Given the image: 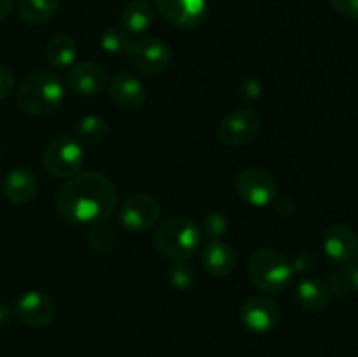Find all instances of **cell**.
Here are the masks:
<instances>
[{
  "mask_svg": "<svg viewBox=\"0 0 358 357\" xmlns=\"http://www.w3.org/2000/svg\"><path fill=\"white\" fill-rule=\"evenodd\" d=\"M161 206L154 196L136 192L128 196L119 209V223L133 233L150 230L159 220Z\"/></svg>",
  "mask_w": 358,
  "mask_h": 357,
  "instance_id": "obj_9",
  "label": "cell"
},
{
  "mask_svg": "<svg viewBox=\"0 0 358 357\" xmlns=\"http://www.w3.org/2000/svg\"><path fill=\"white\" fill-rule=\"evenodd\" d=\"M2 191L10 203L23 205V203L31 202L37 195V177L28 168H14L3 178Z\"/></svg>",
  "mask_w": 358,
  "mask_h": 357,
  "instance_id": "obj_17",
  "label": "cell"
},
{
  "mask_svg": "<svg viewBox=\"0 0 358 357\" xmlns=\"http://www.w3.org/2000/svg\"><path fill=\"white\" fill-rule=\"evenodd\" d=\"M14 88V74L9 66L0 63V100L7 98Z\"/></svg>",
  "mask_w": 358,
  "mask_h": 357,
  "instance_id": "obj_31",
  "label": "cell"
},
{
  "mask_svg": "<svg viewBox=\"0 0 358 357\" xmlns=\"http://www.w3.org/2000/svg\"><path fill=\"white\" fill-rule=\"evenodd\" d=\"M241 322L248 331L255 335H266L273 331L280 321L278 304L268 296H252L243 303L240 310Z\"/></svg>",
  "mask_w": 358,
  "mask_h": 357,
  "instance_id": "obj_11",
  "label": "cell"
},
{
  "mask_svg": "<svg viewBox=\"0 0 358 357\" xmlns=\"http://www.w3.org/2000/svg\"><path fill=\"white\" fill-rule=\"evenodd\" d=\"M117 189L114 182L100 172H83L73 175L59 189L56 210L70 224L105 223L117 209Z\"/></svg>",
  "mask_w": 358,
  "mask_h": 357,
  "instance_id": "obj_1",
  "label": "cell"
},
{
  "mask_svg": "<svg viewBox=\"0 0 358 357\" xmlns=\"http://www.w3.org/2000/svg\"><path fill=\"white\" fill-rule=\"evenodd\" d=\"M152 4L168 23L184 30L201 27L208 16L206 0H152Z\"/></svg>",
  "mask_w": 358,
  "mask_h": 357,
  "instance_id": "obj_10",
  "label": "cell"
},
{
  "mask_svg": "<svg viewBox=\"0 0 358 357\" xmlns=\"http://www.w3.org/2000/svg\"><path fill=\"white\" fill-rule=\"evenodd\" d=\"M238 91H240V97L243 98V100L254 102L262 94V86L257 79H254V77H247V79L241 80L240 90Z\"/></svg>",
  "mask_w": 358,
  "mask_h": 357,
  "instance_id": "obj_28",
  "label": "cell"
},
{
  "mask_svg": "<svg viewBox=\"0 0 358 357\" xmlns=\"http://www.w3.org/2000/svg\"><path fill=\"white\" fill-rule=\"evenodd\" d=\"M236 252L224 240H210L201 251L203 268L213 276H227L236 268Z\"/></svg>",
  "mask_w": 358,
  "mask_h": 357,
  "instance_id": "obj_16",
  "label": "cell"
},
{
  "mask_svg": "<svg viewBox=\"0 0 358 357\" xmlns=\"http://www.w3.org/2000/svg\"><path fill=\"white\" fill-rule=\"evenodd\" d=\"M331 4L341 16L358 21V0H331Z\"/></svg>",
  "mask_w": 358,
  "mask_h": 357,
  "instance_id": "obj_30",
  "label": "cell"
},
{
  "mask_svg": "<svg viewBox=\"0 0 358 357\" xmlns=\"http://www.w3.org/2000/svg\"><path fill=\"white\" fill-rule=\"evenodd\" d=\"M329 289L317 279H303L296 287V300L304 310L320 312L329 304Z\"/></svg>",
  "mask_w": 358,
  "mask_h": 357,
  "instance_id": "obj_21",
  "label": "cell"
},
{
  "mask_svg": "<svg viewBox=\"0 0 358 357\" xmlns=\"http://www.w3.org/2000/svg\"><path fill=\"white\" fill-rule=\"evenodd\" d=\"M108 93L114 104L124 111H138L145 104L147 98V91L138 77L128 72H121L112 77L108 84Z\"/></svg>",
  "mask_w": 358,
  "mask_h": 357,
  "instance_id": "obj_15",
  "label": "cell"
},
{
  "mask_svg": "<svg viewBox=\"0 0 358 357\" xmlns=\"http://www.w3.org/2000/svg\"><path fill=\"white\" fill-rule=\"evenodd\" d=\"M238 196L255 209H264L278 198V184L268 170L259 167L245 168L234 181Z\"/></svg>",
  "mask_w": 358,
  "mask_h": 357,
  "instance_id": "obj_6",
  "label": "cell"
},
{
  "mask_svg": "<svg viewBox=\"0 0 358 357\" xmlns=\"http://www.w3.org/2000/svg\"><path fill=\"white\" fill-rule=\"evenodd\" d=\"M115 244V233L110 226H107L105 223L93 224L87 233V245L91 247V251L96 252V254H107L114 248Z\"/></svg>",
  "mask_w": 358,
  "mask_h": 357,
  "instance_id": "obj_23",
  "label": "cell"
},
{
  "mask_svg": "<svg viewBox=\"0 0 358 357\" xmlns=\"http://www.w3.org/2000/svg\"><path fill=\"white\" fill-rule=\"evenodd\" d=\"M100 44L105 52L121 55V52L128 51L129 44H131V38H129L128 31L122 30L121 27H112L101 34Z\"/></svg>",
  "mask_w": 358,
  "mask_h": 357,
  "instance_id": "obj_24",
  "label": "cell"
},
{
  "mask_svg": "<svg viewBox=\"0 0 358 357\" xmlns=\"http://www.w3.org/2000/svg\"><path fill=\"white\" fill-rule=\"evenodd\" d=\"M327 289L329 294H334L338 298H345L350 294L348 286H346L345 276L339 273H329L327 275Z\"/></svg>",
  "mask_w": 358,
  "mask_h": 357,
  "instance_id": "obj_29",
  "label": "cell"
},
{
  "mask_svg": "<svg viewBox=\"0 0 358 357\" xmlns=\"http://www.w3.org/2000/svg\"><path fill=\"white\" fill-rule=\"evenodd\" d=\"M42 163L52 177L70 178L77 175L84 164V149L77 139L62 135L48 144Z\"/></svg>",
  "mask_w": 358,
  "mask_h": 357,
  "instance_id": "obj_5",
  "label": "cell"
},
{
  "mask_svg": "<svg viewBox=\"0 0 358 357\" xmlns=\"http://www.w3.org/2000/svg\"><path fill=\"white\" fill-rule=\"evenodd\" d=\"M108 122L101 115L90 114L79 119L76 125V136L87 144H100L108 136Z\"/></svg>",
  "mask_w": 358,
  "mask_h": 357,
  "instance_id": "obj_22",
  "label": "cell"
},
{
  "mask_svg": "<svg viewBox=\"0 0 358 357\" xmlns=\"http://www.w3.org/2000/svg\"><path fill=\"white\" fill-rule=\"evenodd\" d=\"M107 86V74L98 63H73L66 74V88L79 97H96Z\"/></svg>",
  "mask_w": 358,
  "mask_h": 357,
  "instance_id": "obj_13",
  "label": "cell"
},
{
  "mask_svg": "<svg viewBox=\"0 0 358 357\" xmlns=\"http://www.w3.org/2000/svg\"><path fill=\"white\" fill-rule=\"evenodd\" d=\"M14 314L23 324L31 328H45L55 318L56 308L49 296L41 290H28L16 301Z\"/></svg>",
  "mask_w": 358,
  "mask_h": 357,
  "instance_id": "obj_12",
  "label": "cell"
},
{
  "mask_svg": "<svg viewBox=\"0 0 358 357\" xmlns=\"http://www.w3.org/2000/svg\"><path fill=\"white\" fill-rule=\"evenodd\" d=\"M154 23V10L145 0H131L121 13V28L128 34H143Z\"/></svg>",
  "mask_w": 358,
  "mask_h": 357,
  "instance_id": "obj_18",
  "label": "cell"
},
{
  "mask_svg": "<svg viewBox=\"0 0 358 357\" xmlns=\"http://www.w3.org/2000/svg\"><path fill=\"white\" fill-rule=\"evenodd\" d=\"M194 268L187 261H173V265L168 268V280L177 289L185 290L194 284Z\"/></svg>",
  "mask_w": 358,
  "mask_h": 357,
  "instance_id": "obj_25",
  "label": "cell"
},
{
  "mask_svg": "<svg viewBox=\"0 0 358 357\" xmlns=\"http://www.w3.org/2000/svg\"><path fill=\"white\" fill-rule=\"evenodd\" d=\"M229 230V223L226 217L219 212H212L205 217L203 220V230L201 233L206 234L210 240H222L224 234Z\"/></svg>",
  "mask_w": 358,
  "mask_h": 357,
  "instance_id": "obj_26",
  "label": "cell"
},
{
  "mask_svg": "<svg viewBox=\"0 0 358 357\" xmlns=\"http://www.w3.org/2000/svg\"><path fill=\"white\" fill-rule=\"evenodd\" d=\"M201 227L184 216L168 217L154 234V245L173 261H187L201 247Z\"/></svg>",
  "mask_w": 358,
  "mask_h": 357,
  "instance_id": "obj_3",
  "label": "cell"
},
{
  "mask_svg": "<svg viewBox=\"0 0 358 357\" xmlns=\"http://www.w3.org/2000/svg\"><path fill=\"white\" fill-rule=\"evenodd\" d=\"M318 266V255L317 252L310 251V248H303L301 252H297L296 259L292 262L294 272L299 273H308L311 270H315Z\"/></svg>",
  "mask_w": 358,
  "mask_h": 357,
  "instance_id": "obj_27",
  "label": "cell"
},
{
  "mask_svg": "<svg viewBox=\"0 0 358 357\" xmlns=\"http://www.w3.org/2000/svg\"><path fill=\"white\" fill-rule=\"evenodd\" d=\"M292 262L273 247H261L248 261V276L257 289L282 293L292 282Z\"/></svg>",
  "mask_w": 358,
  "mask_h": 357,
  "instance_id": "obj_4",
  "label": "cell"
},
{
  "mask_svg": "<svg viewBox=\"0 0 358 357\" xmlns=\"http://www.w3.org/2000/svg\"><path fill=\"white\" fill-rule=\"evenodd\" d=\"M77 58L76 38L66 34H58L45 46V59L55 69H70Z\"/></svg>",
  "mask_w": 358,
  "mask_h": 357,
  "instance_id": "obj_20",
  "label": "cell"
},
{
  "mask_svg": "<svg viewBox=\"0 0 358 357\" xmlns=\"http://www.w3.org/2000/svg\"><path fill=\"white\" fill-rule=\"evenodd\" d=\"M13 0H0V20H6L13 13Z\"/></svg>",
  "mask_w": 358,
  "mask_h": 357,
  "instance_id": "obj_34",
  "label": "cell"
},
{
  "mask_svg": "<svg viewBox=\"0 0 358 357\" xmlns=\"http://www.w3.org/2000/svg\"><path fill=\"white\" fill-rule=\"evenodd\" d=\"M0 158H2V149H0Z\"/></svg>",
  "mask_w": 358,
  "mask_h": 357,
  "instance_id": "obj_35",
  "label": "cell"
},
{
  "mask_svg": "<svg viewBox=\"0 0 358 357\" xmlns=\"http://www.w3.org/2000/svg\"><path fill=\"white\" fill-rule=\"evenodd\" d=\"M325 255L334 265H348L355 259L358 252V240L355 231L346 224H332L324 234Z\"/></svg>",
  "mask_w": 358,
  "mask_h": 357,
  "instance_id": "obj_14",
  "label": "cell"
},
{
  "mask_svg": "<svg viewBox=\"0 0 358 357\" xmlns=\"http://www.w3.org/2000/svg\"><path fill=\"white\" fill-rule=\"evenodd\" d=\"M262 128L261 115L247 107L229 112L217 130V136L227 147H241L254 142Z\"/></svg>",
  "mask_w": 358,
  "mask_h": 357,
  "instance_id": "obj_8",
  "label": "cell"
},
{
  "mask_svg": "<svg viewBox=\"0 0 358 357\" xmlns=\"http://www.w3.org/2000/svg\"><path fill=\"white\" fill-rule=\"evenodd\" d=\"M343 276L346 280V286H348L350 293H358V261L353 259L352 262L345 265V272H343Z\"/></svg>",
  "mask_w": 358,
  "mask_h": 357,
  "instance_id": "obj_32",
  "label": "cell"
},
{
  "mask_svg": "<svg viewBox=\"0 0 358 357\" xmlns=\"http://www.w3.org/2000/svg\"><path fill=\"white\" fill-rule=\"evenodd\" d=\"M62 0H17V16L30 27H41L58 13Z\"/></svg>",
  "mask_w": 358,
  "mask_h": 357,
  "instance_id": "obj_19",
  "label": "cell"
},
{
  "mask_svg": "<svg viewBox=\"0 0 358 357\" xmlns=\"http://www.w3.org/2000/svg\"><path fill=\"white\" fill-rule=\"evenodd\" d=\"M10 318H13V312H10L6 304L0 303V329H3L6 326H9Z\"/></svg>",
  "mask_w": 358,
  "mask_h": 357,
  "instance_id": "obj_33",
  "label": "cell"
},
{
  "mask_svg": "<svg viewBox=\"0 0 358 357\" xmlns=\"http://www.w3.org/2000/svg\"><path fill=\"white\" fill-rule=\"evenodd\" d=\"M126 56L129 65L145 76L164 72L171 63V49L157 37H140L131 41Z\"/></svg>",
  "mask_w": 358,
  "mask_h": 357,
  "instance_id": "obj_7",
  "label": "cell"
},
{
  "mask_svg": "<svg viewBox=\"0 0 358 357\" xmlns=\"http://www.w3.org/2000/svg\"><path fill=\"white\" fill-rule=\"evenodd\" d=\"M65 86L56 74L41 70L21 83L16 102L23 112L30 115H48L62 105Z\"/></svg>",
  "mask_w": 358,
  "mask_h": 357,
  "instance_id": "obj_2",
  "label": "cell"
}]
</instances>
